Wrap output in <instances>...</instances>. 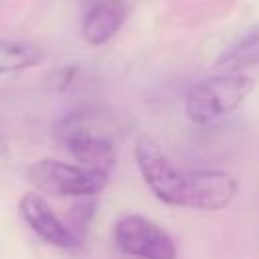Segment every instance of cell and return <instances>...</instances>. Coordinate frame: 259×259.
Segmentation results:
<instances>
[{"mask_svg":"<svg viewBox=\"0 0 259 259\" xmlns=\"http://www.w3.org/2000/svg\"><path fill=\"white\" fill-rule=\"evenodd\" d=\"M57 138L63 148L83 166L107 170L115 162V136L99 113L77 111L61 119Z\"/></svg>","mask_w":259,"mask_h":259,"instance_id":"obj_1","label":"cell"},{"mask_svg":"<svg viewBox=\"0 0 259 259\" xmlns=\"http://www.w3.org/2000/svg\"><path fill=\"white\" fill-rule=\"evenodd\" d=\"M136 162L146 186L158 200L172 206H184L186 172H180L152 138L138 140Z\"/></svg>","mask_w":259,"mask_h":259,"instance_id":"obj_5","label":"cell"},{"mask_svg":"<svg viewBox=\"0 0 259 259\" xmlns=\"http://www.w3.org/2000/svg\"><path fill=\"white\" fill-rule=\"evenodd\" d=\"M239 182L233 174L225 170L198 168L186 172L184 206L198 210H221L233 202L237 196Z\"/></svg>","mask_w":259,"mask_h":259,"instance_id":"obj_6","label":"cell"},{"mask_svg":"<svg viewBox=\"0 0 259 259\" xmlns=\"http://www.w3.org/2000/svg\"><path fill=\"white\" fill-rule=\"evenodd\" d=\"M125 20V6L121 0H97L83 18L81 34L87 45L99 47L117 34Z\"/></svg>","mask_w":259,"mask_h":259,"instance_id":"obj_8","label":"cell"},{"mask_svg":"<svg viewBox=\"0 0 259 259\" xmlns=\"http://www.w3.org/2000/svg\"><path fill=\"white\" fill-rule=\"evenodd\" d=\"M259 63V30L239 40L235 47H231L219 61L217 67L227 73H237L241 69L253 67Z\"/></svg>","mask_w":259,"mask_h":259,"instance_id":"obj_10","label":"cell"},{"mask_svg":"<svg viewBox=\"0 0 259 259\" xmlns=\"http://www.w3.org/2000/svg\"><path fill=\"white\" fill-rule=\"evenodd\" d=\"M42 61V51L22 40H0V75L36 67Z\"/></svg>","mask_w":259,"mask_h":259,"instance_id":"obj_9","label":"cell"},{"mask_svg":"<svg viewBox=\"0 0 259 259\" xmlns=\"http://www.w3.org/2000/svg\"><path fill=\"white\" fill-rule=\"evenodd\" d=\"M107 174V170L53 158L36 160L26 168V180L38 192L59 198H93L105 188Z\"/></svg>","mask_w":259,"mask_h":259,"instance_id":"obj_3","label":"cell"},{"mask_svg":"<svg viewBox=\"0 0 259 259\" xmlns=\"http://www.w3.org/2000/svg\"><path fill=\"white\" fill-rule=\"evenodd\" d=\"M253 87L255 83L251 77L237 73L202 79L186 93V115L196 125H210L239 109Z\"/></svg>","mask_w":259,"mask_h":259,"instance_id":"obj_2","label":"cell"},{"mask_svg":"<svg viewBox=\"0 0 259 259\" xmlns=\"http://www.w3.org/2000/svg\"><path fill=\"white\" fill-rule=\"evenodd\" d=\"M113 243L123 255L136 259H176L178 255L170 233L136 212H127L115 221Z\"/></svg>","mask_w":259,"mask_h":259,"instance_id":"obj_4","label":"cell"},{"mask_svg":"<svg viewBox=\"0 0 259 259\" xmlns=\"http://www.w3.org/2000/svg\"><path fill=\"white\" fill-rule=\"evenodd\" d=\"M20 217L30 227V231L40 237L45 243L59 247V249H71L77 245L75 233L55 214L51 204L45 200L42 194H24L18 202Z\"/></svg>","mask_w":259,"mask_h":259,"instance_id":"obj_7","label":"cell"}]
</instances>
